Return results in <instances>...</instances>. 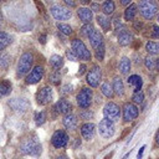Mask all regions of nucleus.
<instances>
[{
	"label": "nucleus",
	"instance_id": "nucleus-1",
	"mask_svg": "<svg viewBox=\"0 0 159 159\" xmlns=\"http://www.w3.org/2000/svg\"><path fill=\"white\" fill-rule=\"evenodd\" d=\"M20 152L25 155L37 157L41 154V144L36 140V138H29L22 142L20 147Z\"/></svg>",
	"mask_w": 159,
	"mask_h": 159
},
{
	"label": "nucleus",
	"instance_id": "nucleus-2",
	"mask_svg": "<svg viewBox=\"0 0 159 159\" xmlns=\"http://www.w3.org/2000/svg\"><path fill=\"white\" fill-rule=\"evenodd\" d=\"M32 62H34V56L30 52H25L20 56V60L17 62V68H16V75L19 77L25 76L26 73L30 72L31 67H32Z\"/></svg>",
	"mask_w": 159,
	"mask_h": 159
},
{
	"label": "nucleus",
	"instance_id": "nucleus-3",
	"mask_svg": "<svg viewBox=\"0 0 159 159\" xmlns=\"http://www.w3.org/2000/svg\"><path fill=\"white\" fill-rule=\"evenodd\" d=\"M139 11L144 19L150 20L158 11V4L154 0H140Z\"/></svg>",
	"mask_w": 159,
	"mask_h": 159
},
{
	"label": "nucleus",
	"instance_id": "nucleus-4",
	"mask_svg": "<svg viewBox=\"0 0 159 159\" xmlns=\"http://www.w3.org/2000/svg\"><path fill=\"white\" fill-rule=\"evenodd\" d=\"M71 46H72L73 52L76 53V56L80 60H83V61H89L91 60V52H89V50H87V47H86V45L82 40H80V39L72 40Z\"/></svg>",
	"mask_w": 159,
	"mask_h": 159
},
{
	"label": "nucleus",
	"instance_id": "nucleus-5",
	"mask_svg": "<svg viewBox=\"0 0 159 159\" xmlns=\"http://www.w3.org/2000/svg\"><path fill=\"white\" fill-rule=\"evenodd\" d=\"M98 132L101 137L111 138L114 134V122L108 118H103L98 124Z\"/></svg>",
	"mask_w": 159,
	"mask_h": 159
},
{
	"label": "nucleus",
	"instance_id": "nucleus-6",
	"mask_svg": "<svg viewBox=\"0 0 159 159\" xmlns=\"http://www.w3.org/2000/svg\"><path fill=\"white\" fill-rule=\"evenodd\" d=\"M92 97H93L92 89H89V88H82L80 91V93L77 94V104L81 108L86 109V108H88L92 104Z\"/></svg>",
	"mask_w": 159,
	"mask_h": 159
},
{
	"label": "nucleus",
	"instance_id": "nucleus-7",
	"mask_svg": "<svg viewBox=\"0 0 159 159\" xmlns=\"http://www.w3.org/2000/svg\"><path fill=\"white\" fill-rule=\"evenodd\" d=\"M103 114H104V118H108V119L116 122L120 117V108L116 103L108 102L103 108Z\"/></svg>",
	"mask_w": 159,
	"mask_h": 159
},
{
	"label": "nucleus",
	"instance_id": "nucleus-8",
	"mask_svg": "<svg viewBox=\"0 0 159 159\" xmlns=\"http://www.w3.org/2000/svg\"><path fill=\"white\" fill-rule=\"evenodd\" d=\"M50 12H51V15H52L56 20H58V21L68 20V19L72 16L71 10H68L67 7H63V6H61V5H53V6H51Z\"/></svg>",
	"mask_w": 159,
	"mask_h": 159
},
{
	"label": "nucleus",
	"instance_id": "nucleus-9",
	"mask_svg": "<svg viewBox=\"0 0 159 159\" xmlns=\"http://www.w3.org/2000/svg\"><path fill=\"white\" fill-rule=\"evenodd\" d=\"M102 78V71L98 66H93L89 72L87 73V83L91 86V87H97L99 84V81Z\"/></svg>",
	"mask_w": 159,
	"mask_h": 159
},
{
	"label": "nucleus",
	"instance_id": "nucleus-10",
	"mask_svg": "<svg viewBox=\"0 0 159 159\" xmlns=\"http://www.w3.org/2000/svg\"><path fill=\"white\" fill-rule=\"evenodd\" d=\"M7 104L10 106V108L12 111H15L17 113H24L30 107V103L24 98H12V99H10L7 102Z\"/></svg>",
	"mask_w": 159,
	"mask_h": 159
},
{
	"label": "nucleus",
	"instance_id": "nucleus-11",
	"mask_svg": "<svg viewBox=\"0 0 159 159\" xmlns=\"http://www.w3.org/2000/svg\"><path fill=\"white\" fill-rule=\"evenodd\" d=\"M51 143L55 148H63L68 143V135L63 130H56L51 137Z\"/></svg>",
	"mask_w": 159,
	"mask_h": 159
},
{
	"label": "nucleus",
	"instance_id": "nucleus-12",
	"mask_svg": "<svg viewBox=\"0 0 159 159\" xmlns=\"http://www.w3.org/2000/svg\"><path fill=\"white\" fill-rule=\"evenodd\" d=\"M36 101L40 106H46L52 101V89L48 86H45L41 88L36 96Z\"/></svg>",
	"mask_w": 159,
	"mask_h": 159
},
{
	"label": "nucleus",
	"instance_id": "nucleus-13",
	"mask_svg": "<svg viewBox=\"0 0 159 159\" xmlns=\"http://www.w3.org/2000/svg\"><path fill=\"white\" fill-rule=\"evenodd\" d=\"M42 76H43V67L42 66H36L29 72V75L26 77V83L27 84H35V83L41 81Z\"/></svg>",
	"mask_w": 159,
	"mask_h": 159
},
{
	"label": "nucleus",
	"instance_id": "nucleus-14",
	"mask_svg": "<svg viewBox=\"0 0 159 159\" xmlns=\"http://www.w3.org/2000/svg\"><path fill=\"white\" fill-rule=\"evenodd\" d=\"M138 107L133 103H125L123 107V118L125 122H132L138 117Z\"/></svg>",
	"mask_w": 159,
	"mask_h": 159
},
{
	"label": "nucleus",
	"instance_id": "nucleus-15",
	"mask_svg": "<svg viewBox=\"0 0 159 159\" xmlns=\"http://www.w3.org/2000/svg\"><path fill=\"white\" fill-rule=\"evenodd\" d=\"M96 125L93 123H84L81 125V134L86 140H91L94 137Z\"/></svg>",
	"mask_w": 159,
	"mask_h": 159
},
{
	"label": "nucleus",
	"instance_id": "nucleus-16",
	"mask_svg": "<svg viewBox=\"0 0 159 159\" xmlns=\"http://www.w3.org/2000/svg\"><path fill=\"white\" fill-rule=\"evenodd\" d=\"M71 108H72L71 103L67 99H63V98H61L60 101H57L56 104H55V109L60 114H67V113H70Z\"/></svg>",
	"mask_w": 159,
	"mask_h": 159
},
{
	"label": "nucleus",
	"instance_id": "nucleus-17",
	"mask_svg": "<svg viewBox=\"0 0 159 159\" xmlns=\"http://www.w3.org/2000/svg\"><path fill=\"white\" fill-rule=\"evenodd\" d=\"M62 123H63V125H65L67 129L75 130V129L77 128L78 120H77V117H76L75 114L67 113V114H65V117H63V119H62Z\"/></svg>",
	"mask_w": 159,
	"mask_h": 159
},
{
	"label": "nucleus",
	"instance_id": "nucleus-18",
	"mask_svg": "<svg viewBox=\"0 0 159 159\" xmlns=\"http://www.w3.org/2000/svg\"><path fill=\"white\" fill-rule=\"evenodd\" d=\"M118 43L120 46H128L132 40H133V35L128 31V30H122L119 34H118Z\"/></svg>",
	"mask_w": 159,
	"mask_h": 159
},
{
	"label": "nucleus",
	"instance_id": "nucleus-19",
	"mask_svg": "<svg viewBox=\"0 0 159 159\" xmlns=\"http://www.w3.org/2000/svg\"><path fill=\"white\" fill-rule=\"evenodd\" d=\"M77 15L80 17L81 21H83L84 24H89L91 20H92V10L88 9V7H80L77 10Z\"/></svg>",
	"mask_w": 159,
	"mask_h": 159
},
{
	"label": "nucleus",
	"instance_id": "nucleus-20",
	"mask_svg": "<svg viewBox=\"0 0 159 159\" xmlns=\"http://www.w3.org/2000/svg\"><path fill=\"white\" fill-rule=\"evenodd\" d=\"M88 39H89L91 46H92L93 48H97V47H99L101 45H103V36H102V34H101L98 30H94V31L91 34V36H89Z\"/></svg>",
	"mask_w": 159,
	"mask_h": 159
},
{
	"label": "nucleus",
	"instance_id": "nucleus-21",
	"mask_svg": "<svg viewBox=\"0 0 159 159\" xmlns=\"http://www.w3.org/2000/svg\"><path fill=\"white\" fill-rule=\"evenodd\" d=\"M127 81H128V84L133 87L134 92H135V91H140L142 84H143V81H142V77H140V76H138V75H132V76L128 77Z\"/></svg>",
	"mask_w": 159,
	"mask_h": 159
},
{
	"label": "nucleus",
	"instance_id": "nucleus-22",
	"mask_svg": "<svg viewBox=\"0 0 159 159\" xmlns=\"http://www.w3.org/2000/svg\"><path fill=\"white\" fill-rule=\"evenodd\" d=\"M97 22L99 24V26L102 27V30L104 32L111 30V19L107 17L106 15H98L97 16Z\"/></svg>",
	"mask_w": 159,
	"mask_h": 159
},
{
	"label": "nucleus",
	"instance_id": "nucleus-23",
	"mask_svg": "<svg viewBox=\"0 0 159 159\" xmlns=\"http://www.w3.org/2000/svg\"><path fill=\"white\" fill-rule=\"evenodd\" d=\"M50 65L55 71H58L63 66V58L60 55H52L50 57Z\"/></svg>",
	"mask_w": 159,
	"mask_h": 159
},
{
	"label": "nucleus",
	"instance_id": "nucleus-24",
	"mask_svg": "<svg viewBox=\"0 0 159 159\" xmlns=\"http://www.w3.org/2000/svg\"><path fill=\"white\" fill-rule=\"evenodd\" d=\"M144 65L149 71H154V70L159 68V61L153 56H147L144 58Z\"/></svg>",
	"mask_w": 159,
	"mask_h": 159
},
{
	"label": "nucleus",
	"instance_id": "nucleus-25",
	"mask_svg": "<svg viewBox=\"0 0 159 159\" xmlns=\"http://www.w3.org/2000/svg\"><path fill=\"white\" fill-rule=\"evenodd\" d=\"M112 87H113V91H114V93L117 96H123V93H124V84H123V82H122V80L119 77H116L113 80Z\"/></svg>",
	"mask_w": 159,
	"mask_h": 159
},
{
	"label": "nucleus",
	"instance_id": "nucleus-26",
	"mask_svg": "<svg viewBox=\"0 0 159 159\" xmlns=\"http://www.w3.org/2000/svg\"><path fill=\"white\" fill-rule=\"evenodd\" d=\"M119 71L122 75H128L130 71V60L128 57H122L119 62Z\"/></svg>",
	"mask_w": 159,
	"mask_h": 159
},
{
	"label": "nucleus",
	"instance_id": "nucleus-27",
	"mask_svg": "<svg viewBox=\"0 0 159 159\" xmlns=\"http://www.w3.org/2000/svg\"><path fill=\"white\" fill-rule=\"evenodd\" d=\"M135 14H137V5L135 4H130L124 11V19L127 21H130V20H133L135 17Z\"/></svg>",
	"mask_w": 159,
	"mask_h": 159
},
{
	"label": "nucleus",
	"instance_id": "nucleus-28",
	"mask_svg": "<svg viewBox=\"0 0 159 159\" xmlns=\"http://www.w3.org/2000/svg\"><path fill=\"white\" fill-rule=\"evenodd\" d=\"M145 50L150 55H159V43L154 41H148L145 43Z\"/></svg>",
	"mask_w": 159,
	"mask_h": 159
},
{
	"label": "nucleus",
	"instance_id": "nucleus-29",
	"mask_svg": "<svg viewBox=\"0 0 159 159\" xmlns=\"http://www.w3.org/2000/svg\"><path fill=\"white\" fill-rule=\"evenodd\" d=\"M101 91H102V93H103L106 97H108V98H112L113 94H114L113 87H112V84H111L109 82H103L102 86H101Z\"/></svg>",
	"mask_w": 159,
	"mask_h": 159
},
{
	"label": "nucleus",
	"instance_id": "nucleus-30",
	"mask_svg": "<svg viewBox=\"0 0 159 159\" xmlns=\"http://www.w3.org/2000/svg\"><path fill=\"white\" fill-rule=\"evenodd\" d=\"M114 1L113 0H106L104 2H103V5H102V11L106 14V15H111V14H113V11H114Z\"/></svg>",
	"mask_w": 159,
	"mask_h": 159
},
{
	"label": "nucleus",
	"instance_id": "nucleus-31",
	"mask_svg": "<svg viewBox=\"0 0 159 159\" xmlns=\"http://www.w3.org/2000/svg\"><path fill=\"white\" fill-rule=\"evenodd\" d=\"M10 42H11V36H10L7 32L1 31V32H0V51L4 50Z\"/></svg>",
	"mask_w": 159,
	"mask_h": 159
},
{
	"label": "nucleus",
	"instance_id": "nucleus-32",
	"mask_svg": "<svg viewBox=\"0 0 159 159\" xmlns=\"http://www.w3.org/2000/svg\"><path fill=\"white\" fill-rule=\"evenodd\" d=\"M11 92V84L7 81H1L0 82V97L7 96Z\"/></svg>",
	"mask_w": 159,
	"mask_h": 159
},
{
	"label": "nucleus",
	"instance_id": "nucleus-33",
	"mask_svg": "<svg viewBox=\"0 0 159 159\" xmlns=\"http://www.w3.org/2000/svg\"><path fill=\"white\" fill-rule=\"evenodd\" d=\"M10 65V55L6 53V52H2L0 53V67L2 70H6Z\"/></svg>",
	"mask_w": 159,
	"mask_h": 159
},
{
	"label": "nucleus",
	"instance_id": "nucleus-34",
	"mask_svg": "<svg viewBox=\"0 0 159 159\" xmlns=\"http://www.w3.org/2000/svg\"><path fill=\"white\" fill-rule=\"evenodd\" d=\"M94 30H96V29L93 27V25H91V22H89V24H84V25L81 27V34H82V36H84V37H89L91 34H92Z\"/></svg>",
	"mask_w": 159,
	"mask_h": 159
},
{
	"label": "nucleus",
	"instance_id": "nucleus-35",
	"mask_svg": "<svg viewBox=\"0 0 159 159\" xmlns=\"http://www.w3.org/2000/svg\"><path fill=\"white\" fill-rule=\"evenodd\" d=\"M132 99H133V102L137 103V104L143 103V101H144V92H143V91H135V92L133 93V96H132Z\"/></svg>",
	"mask_w": 159,
	"mask_h": 159
},
{
	"label": "nucleus",
	"instance_id": "nucleus-36",
	"mask_svg": "<svg viewBox=\"0 0 159 159\" xmlns=\"http://www.w3.org/2000/svg\"><path fill=\"white\" fill-rule=\"evenodd\" d=\"M57 27H58V30H60V32H62V34H65V35H71L72 34V27L70 26V25H67V24H57Z\"/></svg>",
	"mask_w": 159,
	"mask_h": 159
},
{
	"label": "nucleus",
	"instance_id": "nucleus-37",
	"mask_svg": "<svg viewBox=\"0 0 159 159\" xmlns=\"http://www.w3.org/2000/svg\"><path fill=\"white\" fill-rule=\"evenodd\" d=\"M45 120H46V113L43 111H41V112L35 114V122H36L37 125H42L45 123Z\"/></svg>",
	"mask_w": 159,
	"mask_h": 159
},
{
	"label": "nucleus",
	"instance_id": "nucleus-38",
	"mask_svg": "<svg viewBox=\"0 0 159 159\" xmlns=\"http://www.w3.org/2000/svg\"><path fill=\"white\" fill-rule=\"evenodd\" d=\"M48 80H50V82H51L52 84L57 86V84H60V82H61V76H60V73H58L57 71H55V72H52V73L50 75Z\"/></svg>",
	"mask_w": 159,
	"mask_h": 159
},
{
	"label": "nucleus",
	"instance_id": "nucleus-39",
	"mask_svg": "<svg viewBox=\"0 0 159 159\" xmlns=\"http://www.w3.org/2000/svg\"><path fill=\"white\" fill-rule=\"evenodd\" d=\"M149 36H150L152 39H159V26H158V25H152V26H150Z\"/></svg>",
	"mask_w": 159,
	"mask_h": 159
},
{
	"label": "nucleus",
	"instance_id": "nucleus-40",
	"mask_svg": "<svg viewBox=\"0 0 159 159\" xmlns=\"http://www.w3.org/2000/svg\"><path fill=\"white\" fill-rule=\"evenodd\" d=\"M96 58L98 61H102L104 58V45H101L99 47L96 48Z\"/></svg>",
	"mask_w": 159,
	"mask_h": 159
},
{
	"label": "nucleus",
	"instance_id": "nucleus-41",
	"mask_svg": "<svg viewBox=\"0 0 159 159\" xmlns=\"http://www.w3.org/2000/svg\"><path fill=\"white\" fill-rule=\"evenodd\" d=\"M66 56H67V58L68 60H71V61H77V56H76V53L73 52V50L71 48V50H67L66 51Z\"/></svg>",
	"mask_w": 159,
	"mask_h": 159
},
{
	"label": "nucleus",
	"instance_id": "nucleus-42",
	"mask_svg": "<svg viewBox=\"0 0 159 159\" xmlns=\"http://www.w3.org/2000/svg\"><path fill=\"white\" fill-rule=\"evenodd\" d=\"M134 29L137 30V31H140L142 30V27H143V24L142 22H139V21H134Z\"/></svg>",
	"mask_w": 159,
	"mask_h": 159
},
{
	"label": "nucleus",
	"instance_id": "nucleus-43",
	"mask_svg": "<svg viewBox=\"0 0 159 159\" xmlns=\"http://www.w3.org/2000/svg\"><path fill=\"white\" fill-rule=\"evenodd\" d=\"M62 92H63V93H71V92H72V86H70V84H66V86L63 87Z\"/></svg>",
	"mask_w": 159,
	"mask_h": 159
},
{
	"label": "nucleus",
	"instance_id": "nucleus-44",
	"mask_svg": "<svg viewBox=\"0 0 159 159\" xmlns=\"http://www.w3.org/2000/svg\"><path fill=\"white\" fill-rule=\"evenodd\" d=\"M84 71H86V65L84 63H82L81 66H80V70H78V75L81 76V75H83L84 73Z\"/></svg>",
	"mask_w": 159,
	"mask_h": 159
},
{
	"label": "nucleus",
	"instance_id": "nucleus-45",
	"mask_svg": "<svg viewBox=\"0 0 159 159\" xmlns=\"http://www.w3.org/2000/svg\"><path fill=\"white\" fill-rule=\"evenodd\" d=\"M80 116H81L83 119H88V117H92L93 114H92V113H89V112H87V113H83V112H82Z\"/></svg>",
	"mask_w": 159,
	"mask_h": 159
},
{
	"label": "nucleus",
	"instance_id": "nucleus-46",
	"mask_svg": "<svg viewBox=\"0 0 159 159\" xmlns=\"http://www.w3.org/2000/svg\"><path fill=\"white\" fill-rule=\"evenodd\" d=\"M68 6H71V7H75L76 6V2H75V0H63Z\"/></svg>",
	"mask_w": 159,
	"mask_h": 159
},
{
	"label": "nucleus",
	"instance_id": "nucleus-47",
	"mask_svg": "<svg viewBox=\"0 0 159 159\" xmlns=\"http://www.w3.org/2000/svg\"><path fill=\"white\" fill-rule=\"evenodd\" d=\"M39 41H40L41 43H45V42H46V35H45V34H42V35L39 37Z\"/></svg>",
	"mask_w": 159,
	"mask_h": 159
},
{
	"label": "nucleus",
	"instance_id": "nucleus-48",
	"mask_svg": "<svg viewBox=\"0 0 159 159\" xmlns=\"http://www.w3.org/2000/svg\"><path fill=\"white\" fill-rule=\"evenodd\" d=\"M144 149H145V147L143 145V147L140 148V150H139V153H138V159H140V158H142V155H143V152H144Z\"/></svg>",
	"mask_w": 159,
	"mask_h": 159
},
{
	"label": "nucleus",
	"instance_id": "nucleus-49",
	"mask_svg": "<svg viewBox=\"0 0 159 159\" xmlns=\"http://www.w3.org/2000/svg\"><path fill=\"white\" fill-rule=\"evenodd\" d=\"M132 2V0H120V4L122 5H129Z\"/></svg>",
	"mask_w": 159,
	"mask_h": 159
},
{
	"label": "nucleus",
	"instance_id": "nucleus-50",
	"mask_svg": "<svg viewBox=\"0 0 159 159\" xmlns=\"http://www.w3.org/2000/svg\"><path fill=\"white\" fill-rule=\"evenodd\" d=\"M56 159H68V157H67V155H65V154H62V155H60V157H57Z\"/></svg>",
	"mask_w": 159,
	"mask_h": 159
},
{
	"label": "nucleus",
	"instance_id": "nucleus-51",
	"mask_svg": "<svg viewBox=\"0 0 159 159\" xmlns=\"http://www.w3.org/2000/svg\"><path fill=\"white\" fill-rule=\"evenodd\" d=\"M92 9H93V11H98V5L97 4H93L92 5Z\"/></svg>",
	"mask_w": 159,
	"mask_h": 159
},
{
	"label": "nucleus",
	"instance_id": "nucleus-52",
	"mask_svg": "<svg viewBox=\"0 0 159 159\" xmlns=\"http://www.w3.org/2000/svg\"><path fill=\"white\" fill-rule=\"evenodd\" d=\"M80 1H81L82 4H84V5H87V4H89V1H91V0H80Z\"/></svg>",
	"mask_w": 159,
	"mask_h": 159
},
{
	"label": "nucleus",
	"instance_id": "nucleus-53",
	"mask_svg": "<svg viewBox=\"0 0 159 159\" xmlns=\"http://www.w3.org/2000/svg\"><path fill=\"white\" fill-rule=\"evenodd\" d=\"M157 143H158V145H159V132L157 133Z\"/></svg>",
	"mask_w": 159,
	"mask_h": 159
},
{
	"label": "nucleus",
	"instance_id": "nucleus-54",
	"mask_svg": "<svg viewBox=\"0 0 159 159\" xmlns=\"http://www.w3.org/2000/svg\"><path fill=\"white\" fill-rule=\"evenodd\" d=\"M1 20H2V16H1V12H0V26H1Z\"/></svg>",
	"mask_w": 159,
	"mask_h": 159
},
{
	"label": "nucleus",
	"instance_id": "nucleus-55",
	"mask_svg": "<svg viewBox=\"0 0 159 159\" xmlns=\"http://www.w3.org/2000/svg\"><path fill=\"white\" fill-rule=\"evenodd\" d=\"M158 21H159V15H158Z\"/></svg>",
	"mask_w": 159,
	"mask_h": 159
}]
</instances>
